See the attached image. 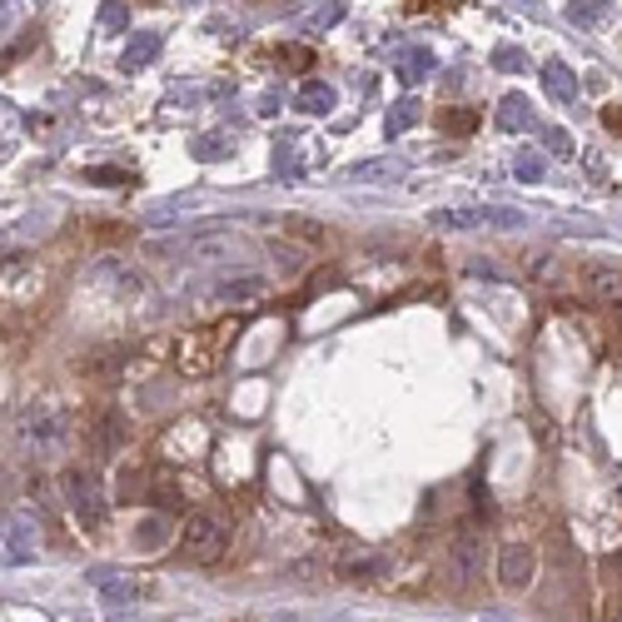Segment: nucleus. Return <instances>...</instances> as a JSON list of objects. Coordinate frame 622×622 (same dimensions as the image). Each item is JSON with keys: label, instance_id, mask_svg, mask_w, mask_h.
Returning <instances> with one entry per match:
<instances>
[{"label": "nucleus", "instance_id": "nucleus-1", "mask_svg": "<svg viewBox=\"0 0 622 622\" xmlns=\"http://www.w3.org/2000/svg\"><path fill=\"white\" fill-rule=\"evenodd\" d=\"M179 547H185L189 563H219L229 547V523L219 518V513H189L185 533H179Z\"/></svg>", "mask_w": 622, "mask_h": 622}, {"label": "nucleus", "instance_id": "nucleus-2", "mask_svg": "<svg viewBox=\"0 0 622 622\" xmlns=\"http://www.w3.org/2000/svg\"><path fill=\"white\" fill-rule=\"evenodd\" d=\"M60 493H65V503H70L80 528H100L105 513H110V503H105V493H100V478H95L90 468H65L60 473Z\"/></svg>", "mask_w": 622, "mask_h": 622}, {"label": "nucleus", "instance_id": "nucleus-3", "mask_svg": "<svg viewBox=\"0 0 622 622\" xmlns=\"http://www.w3.org/2000/svg\"><path fill=\"white\" fill-rule=\"evenodd\" d=\"M434 225L438 229H518L528 225L523 209H508V205H453V209H434Z\"/></svg>", "mask_w": 622, "mask_h": 622}, {"label": "nucleus", "instance_id": "nucleus-4", "mask_svg": "<svg viewBox=\"0 0 622 622\" xmlns=\"http://www.w3.org/2000/svg\"><path fill=\"white\" fill-rule=\"evenodd\" d=\"M483 567H488V537H483L478 523H468V528H458V537L448 543V577L458 587H473L483 577Z\"/></svg>", "mask_w": 622, "mask_h": 622}, {"label": "nucleus", "instance_id": "nucleus-5", "mask_svg": "<svg viewBox=\"0 0 622 622\" xmlns=\"http://www.w3.org/2000/svg\"><path fill=\"white\" fill-rule=\"evenodd\" d=\"M339 577L344 583H384L388 577V553H378V547H349V553L339 557Z\"/></svg>", "mask_w": 622, "mask_h": 622}, {"label": "nucleus", "instance_id": "nucleus-6", "mask_svg": "<svg viewBox=\"0 0 622 622\" xmlns=\"http://www.w3.org/2000/svg\"><path fill=\"white\" fill-rule=\"evenodd\" d=\"M533 573H537V553H533V543H503L498 583L518 593V587H528V583H533Z\"/></svg>", "mask_w": 622, "mask_h": 622}, {"label": "nucleus", "instance_id": "nucleus-7", "mask_svg": "<svg viewBox=\"0 0 622 622\" xmlns=\"http://www.w3.org/2000/svg\"><path fill=\"white\" fill-rule=\"evenodd\" d=\"M40 543V523L30 513H10L5 518V563H30Z\"/></svg>", "mask_w": 622, "mask_h": 622}, {"label": "nucleus", "instance_id": "nucleus-8", "mask_svg": "<svg viewBox=\"0 0 622 622\" xmlns=\"http://www.w3.org/2000/svg\"><path fill=\"white\" fill-rule=\"evenodd\" d=\"M583 289L593 294L603 309H622V269H613V265H583Z\"/></svg>", "mask_w": 622, "mask_h": 622}, {"label": "nucleus", "instance_id": "nucleus-9", "mask_svg": "<svg viewBox=\"0 0 622 622\" xmlns=\"http://www.w3.org/2000/svg\"><path fill=\"white\" fill-rule=\"evenodd\" d=\"M408 165L398 160V155H384V160H358L344 170V185H394V179H404Z\"/></svg>", "mask_w": 622, "mask_h": 622}, {"label": "nucleus", "instance_id": "nucleus-10", "mask_svg": "<svg viewBox=\"0 0 622 622\" xmlns=\"http://www.w3.org/2000/svg\"><path fill=\"white\" fill-rule=\"evenodd\" d=\"M175 364H179V374L199 378V374H209V368L219 364V349H209V334H189V339H179Z\"/></svg>", "mask_w": 622, "mask_h": 622}, {"label": "nucleus", "instance_id": "nucleus-11", "mask_svg": "<svg viewBox=\"0 0 622 622\" xmlns=\"http://www.w3.org/2000/svg\"><path fill=\"white\" fill-rule=\"evenodd\" d=\"M394 75H398V85H404V90L424 85V80L434 75V50H424V45L404 50V55H398V65H394Z\"/></svg>", "mask_w": 622, "mask_h": 622}, {"label": "nucleus", "instance_id": "nucleus-12", "mask_svg": "<svg viewBox=\"0 0 622 622\" xmlns=\"http://www.w3.org/2000/svg\"><path fill=\"white\" fill-rule=\"evenodd\" d=\"M543 90H547V100L573 105V100H577V75H573V65H563V60H547V65H543Z\"/></svg>", "mask_w": 622, "mask_h": 622}, {"label": "nucleus", "instance_id": "nucleus-13", "mask_svg": "<svg viewBox=\"0 0 622 622\" xmlns=\"http://www.w3.org/2000/svg\"><path fill=\"white\" fill-rule=\"evenodd\" d=\"M160 60V35H150V30H140V35H130V45H125L120 55V70H145Z\"/></svg>", "mask_w": 622, "mask_h": 622}, {"label": "nucleus", "instance_id": "nucleus-14", "mask_svg": "<svg viewBox=\"0 0 622 622\" xmlns=\"http://www.w3.org/2000/svg\"><path fill=\"white\" fill-rule=\"evenodd\" d=\"M294 105H299L304 115H329L334 105H339V95H334V85H324V80H304Z\"/></svg>", "mask_w": 622, "mask_h": 622}, {"label": "nucleus", "instance_id": "nucleus-15", "mask_svg": "<svg viewBox=\"0 0 622 622\" xmlns=\"http://www.w3.org/2000/svg\"><path fill=\"white\" fill-rule=\"evenodd\" d=\"M533 125V105H528V95H508V100L498 105V130H528Z\"/></svg>", "mask_w": 622, "mask_h": 622}, {"label": "nucleus", "instance_id": "nucleus-16", "mask_svg": "<svg viewBox=\"0 0 622 622\" xmlns=\"http://www.w3.org/2000/svg\"><path fill=\"white\" fill-rule=\"evenodd\" d=\"M523 274H528L533 284H557V279H563L553 249H533V255H523Z\"/></svg>", "mask_w": 622, "mask_h": 622}, {"label": "nucleus", "instance_id": "nucleus-17", "mask_svg": "<svg viewBox=\"0 0 622 622\" xmlns=\"http://www.w3.org/2000/svg\"><path fill=\"white\" fill-rule=\"evenodd\" d=\"M613 15V0H567V20L573 25H603V20Z\"/></svg>", "mask_w": 622, "mask_h": 622}, {"label": "nucleus", "instance_id": "nucleus-18", "mask_svg": "<svg viewBox=\"0 0 622 622\" xmlns=\"http://www.w3.org/2000/svg\"><path fill=\"white\" fill-rule=\"evenodd\" d=\"M140 597H145V583H135V577L100 583V603H105V607H125V603H140Z\"/></svg>", "mask_w": 622, "mask_h": 622}, {"label": "nucleus", "instance_id": "nucleus-19", "mask_svg": "<svg viewBox=\"0 0 622 622\" xmlns=\"http://www.w3.org/2000/svg\"><path fill=\"white\" fill-rule=\"evenodd\" d=\"M20 438H25V444H60V438H65V424H60V418H30V424H20Z\"/></svg>", "mask_w": 622, "mask_h": 622}, {"label": "nucleus", "instance_id": "nucleus-20", "mask_svg": "<svg viewBox=\"0 0 622 622\" xmlns=\"http://www.w3.org/2000/svg\"><path fill=\"white\" fill-rule=\"evenodd\" d=\"M418 115H424V110H418V100H414V95H404V100H398L394 110H388V125H384L388 140H398V135H404L408 125H418Z\"/></svg>", "mask_w": 622, "mask_h": 622}, {"label": "nucleus", "instance_id": "nucleus-21", "mask_svg": "<svg viewBox=\"0 0 622 622\" xmlns=\"http://www.w3.org/2000/svg\"><path fill=\"white\" fill-rule=\"evenodd\" d=\"M259 294H265V279H255V274H249V279H229V284H219L215 299H259Z\"/></svg>", "mask_w": 622, "mask_h": 622}, {"label": "nucleus", "instance_id": "nucleus-22", "mask_svg": "<svg viewBox=\"0 0 622 622\" xmlns=\"http://www.w3.org/2000/svg\"><path fill=\"white\" fill-rule=\"evenodd\" d=\"M543 145H547V155H557V160H573V155H577V140L567 130H557V125H553V130H543Z\"/></svg>", "mask_w": 622, "mask_h": 622}, {"label": "nucleus", "instance_id": "nucleus-23", "mask_svg": "<svg viewBox=\"0 0 622 622\" xmlns=\"http://www.w3.org/2000/svg\"><path fill=\"white\" fill-rule=\"evenodd\" d=\"M130 25V5L125 0H105L100 5V30H125Z\"/></svg>", "mask_w": 622, "mask_h": 622}, {"label": "nucleus", "instance_id": "nucleus-24", "mask_svg": "<svg viewBox=\"0 0 622 622\" xmlns=\"http://www.w3.org/2000/svg\"><path fill=\"white\" fill-rule=\"evenodd\" d=\"M225 155H229L225 135H199L195 140V160H225Z\"/></svg>", "mask_w": 622, "mask_h": 622}, {"label": "nucleus", "instance_id": "nucleus-25", "mask_svg": "<svg viewBox=\"0 0 622 622\" xmlns=\"http://www.w3.org/2000/svg\"><path fill=\"white\" fill-rule=\"evenodd\" d=\"M543 170H547V165H543V155H518V165H513V175H518L523 179V185H537V179H543Z\"/></svg>", "mask_w": 622, "mask_h": 622}, {"label": "nucleus", "instance_id": "nucleus-26", "mask_svg": "<svg viewBox=\"0 0 622 622\" xmlns=\"http://www.w3.org/2000/svg\"><path fill=\"white\" fill-rule=\"evenodd\" d=\"M444 130L468 135V130H478V115H473V110H444Z\"/></svg>", "mask_w": 622, "mask_h": 622}, {"label": "nucleus", "instance_id": "nucleus-27", "mask_svg": "<svg viewBox=\"0 0 622 622\" xmlns=\"http://www.w3.org/2000/svg\"><path fill=\"white\" fill-rule=\"evenodd\" d=\"M145 488H150V478H145L140 468H135V473L125 468L120 473V498H145Z\"/></svg>", "mask_w": 622, "mask_h": 622}, {"label": "nucleus", "instance_id": "nucleus-28", "mask_svg": "<svg viewBox=\"0 0 622 622\" xmlns=\"http://www.w3.org/2000/svg\"><path fill=\"white\" fill-rule=\"evenodd\" d=\"M493 65H498V70H523V65H528V55H523L518 45H498V50H493Z\"/></svg>", "mask_w": 622, "mask_h": 622}, {"label": "nucleus", "instance_id": "nucleus-29", "mask_svg": "<svg viewBox=\"0 0 622 622\" xmlns=\"http://www.w3.org/2000/svg\"><path fill=\"white\" fill-rule=\"evenodd\" d=\"M284 225H289V235L309 239V245H319V239H324V229H314V219H284Z\"/></svg>", "mask_w": 622, "mask_h": 622}, {"label": "nucleus", "instance_id": "nucleus-30", "mask_svg": "<svg viewBox=\"0 0 622 622\" xmlns=\"http://www.w3.org/2000/svg\"><path fill=\"white\" fill-rule=\"evenodd\" d=\"M279 60H284V65H289V70H304L314 55H309V50H304V45H284V50H279Z\"/></svg>", "mask_w": 622, "mask_h": 622}, {"label": "nucleus", "instance_id": "nucleus-31", "mask_svg": "<svg viewBox=\"0 0 622 622\" xmlns=\"http://www.w3.org/2000/svg\"><path fill=\"white\" fill-rule=\"evenodd\" d=\"M269 255L279 259L284 269H304V255H299V249H284V245H269Z\"/></svg>", "mask_w": 622, "mask_h": 622}, {"label": "nucleus", "instance_id": "nucleus-32", "mask_svg": "<svg viewBox=\"0 0 622 622\" xmlns=\"http://www.w3.org/2000/svg\"><path fill=\"white\" fill-rule=\"evenodd\" d=\"M339 15H344V0H334V5L324 10V15H314V30H329L334 20H339Z\"/></svg>", "mask_w": 622, "mask_h": 622}, {"label": "nucleus", "instance_id": "nucleus-33", "mask_svg": "<svg viewBox=\"0 0 622 622\" xmlns=\"http://www.w3.org/2000/svg\"><path fill=\"white\" fill-rule=\"evenodd\" d=\"M603 130L622 135V110H617V105H607V110H603Z\"/></svg>", "mask_w": 622, "mask_h": 622}, {"label": "nucleus", "instance_id": "nucleus-34", "mask_svg": "<svg viewBox=\"0 0 622 622\" xmlns=\"http://www.w3.org/2000/svg\"><path fill=\"white\" fill-rule=\"evenodd\" d=\"M90 179H100V185H125L130 175H120V170H90Z\"/></svg>", "mask_w": 622, "mask_h": 622}, {"label": "nucleus", "instance_id": "nucleus-35", "mask_svg": "<svg viewBox=\"0 0 622 622\" xmlns=\"http://www.w3.org/2000/svg\"><path fill=\"white\" fill-rule=\"evenodd\" d=\"M468 274H478V279H498V269L488 265V259H473V269Z\"/></svg>", "mask_w": 622, "mask_h": 622}]
</instances>
